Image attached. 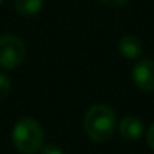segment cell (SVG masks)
<instances>
[{
    "instance_id": "8",
    "label": "cell",
    "mask_w": 154,
    "mask_h": 154,
    "mask_svg": "<svg viewBox=\"0 0 154 154\" xmlns=\"http://www.w3.org/2000/svg\"><path fill=\"white\" fill-rule=\"evenodd\" d=\"M11 91V79L8 75L0 73V100L6 99Z\"/></svg>"
},
{
    "instance_id": "3",
    "label": "cell",
    "mask_w": 154,
    "mask_h": 154,
    "mask_svg": "<svg viewBox=\"0 0 154 154\" xmlns=\"http://www.w3.org/2000/svg\"><path fill=\"white\" fill-rule=\"evenodd\" d=\"M26 58L24 42L14 35H5L0 38V67L6 70L17 69Z\"/></svg>"
},
{
    "instance_id": "7",
    "label": "cell",
    "mask_w": 154,
    "mask_h": 154,
    "mask_svg": "<svg viewBox=\"0 0 154 154\" xmlns=\"http://www.w3.org/2000/svg\"><path fill=\"white\" fill-rule=\"evenodd\" d=\"M14 5L18 14L24 17H33L42 9L44 0H14Z\"/></svg>"
},
{
    "instance_id": "1",
    "label": "cell",
    "mask_w": 154,
    "mask_h": 154,
    "mask_svg": "<svg viewBox=\"0 0 154 154\" xmlns=\"http://www.w3.org/2000/svg\"><path fill=\"white\" fill-rule=\"evenodd\" d=\"M115 129V111L105 103H96L90 106L84 115V130L87 136L94 142H106L108 139H111Z\"/></svg>"
},
{
    "instance_id": "6",
    "label": "cell",
    "mask_w": 154,
    "mask_h": 154,
    "mask_svg": "<svg viewBox=\"0 0 154 154\" xmlns=\"http://www.w3.org/2000/svg\"><path fill=\"white\" fill-rule=\"evenodd\" d=\"M118 51L127 60H136L142 54V42L132 35H127L120 39L118 42Z\"/></svg>"
},
{
    "instance_id": "4",
    "label": "cell",
    "mask_w": 154,
    "mask_h": 154,
    "mask_svg": "<svg viewBox=\"0 0 154 154\" xmlns=\"http://www.w3.org/2000/svg\"><path fill=\"white\" fill-rule=\"evenodd\" d=\"M135 85L142 91H154V60L141 58L132 69Z\"/></svg>"
},
{
    "instance_id": "5",
    "label": "cell",
    "mask_w": 154,
    "mask_h": 154,
    "mask_svg": "<svg viewBox=\"0 0 154 154\" xmlns=\"http://www.w3.org/2000/svg\"><path fill=\"white\" fill-rule=\"evenodd\" d=\"M144 123L141 118H138L136 115H126L121 118L120 124H118V132L120 136L127 141V142H136L142 138L144 135Z\"/></svg>"
},
{
    "instance_id": "10",
    "label": "cell",
    "mask_w": 154,
    "mask_h": 154,
    "mask_svg": "<svg viewBox=\"0 0 154 154\" xmlns=\"http://www.w3.org/2000/svg\"><path fill=\"white\" fill-rule=\"evenodd\" d=\"M147 144H148V147L154 151V123L148 127V130H147Z\"/></svg>"
},
{
    "instance_id": "9",
    "label": "cell",
    "mask_w": 154,
    "mask_h": 154,
    "mask_svg": "<svg viewBox=\"0 0 154 154\" xmlns=\"http://www.w3.org/2000/svg\"><path fill=\"white\" fill-rule=\"evenodd\" d=\"M39 153L41 154H64L63 150H61V147H58L55 144H47V145H44Z\"/></svg>"
},
{
    "instance_id": "12",
    "label": "cell",
    "mask_w": 154,
    "mask_h": 154,
    "mask_svg": "<svg viewBox=\"0 0 154 154\" xmlns=\"http://www.w3.org/2000/svg\"><path fill=\"white\" fill-rule=\"evenodd\" d=\"M2 2H3V0H0V5H2Z\"/></svg>"
},
{
    "instance_id": "11",
    "label": "cell",
    "mask_w": 154,
    "mask_h": 154,
    "mask_svg": "<svg viewBox=\"0 0 154 154\" xmlns=\"http://www.w3.org/2000/svg\"><path fill=\"white\" fill-rule=\"evenodd\" d=\"M100 3L106 6H112V8H118V6H124L129 0H99Z\"/></svg>"
},
{
    "instance_id": "2",
    "label": "cell",
    "mask_w": 154,
    "mask_h": 154,
    "mask_svg": "<svg viewBox=\"0 0 154 154\" xmlns=\"http://www.w3.org/2000/svg\"><path fill=\"white\" fill-rule=\"evenodd\" d=\"M12 142L20 153H39L45 142L44 129L35 118L23 117L15 123L12 129Z\"/></svg>"
}]
</instances>
